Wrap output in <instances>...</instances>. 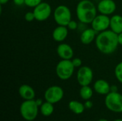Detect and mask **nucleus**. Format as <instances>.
Returning a JSON list of instances; mask_svg holds the SVG:
<instances>
[{
    "mask_svg": "<svg viewBox=\"0 0 122 121\" xmlns=\"http://www.w3.org/2000/svg\"><path fill=\"white\" fill-rule=\"evenodd\" d=\"M96 46L99 51L104 54L114 53L118 47V34L112 30L100 32L96 38Z\"/></svg>",
    "mask_w": 122,
    "mask_h": 121,
    "instance_id": "f257e3e1",
    "label": "nucleus"
},
{
    "mask_svg": "<svg viewBox=\"0 0 122 121\" xmlns=\"http://www.w3.org/2000/svg\"><path fill=\"white\" fill-rule=\"evenodd\" d=\"M76 16L80 22L90 24L97 16V7L90 0H82L76 6Z\"/></svg>",
    "mask_w": 122,
    "mask_h": 121,
    "instance_id": "f03ea898",
    "label": "nucleus"
},
{
    "mask_svg": "<svg viewBox=\"0 0 122 121\" xmlns=\"http://www.w3.org/2000/svg\"><path fill=\"white\" fill-rule=\"evenodd\" d=\"M19 111L21 117L24 120L32 121L35 120L38 116L39 105L34 99L26 100L21 104Z\"/></svg>",
    "mask_w": 122,
    "mask_h": 121,
    "instance_id": "7ed1b4c3",
    "label": "nucleus"
},
{
    "mask_svg": "<svg viewBox=\"0 0 122 121\" xmlns=\"http://www.w3.org/2000/svg\"><path fill=\"white\" fill-rule=\"evenodd\" d=\"M74 68L71 60L62 59L56 65V73L61 80H68L72 76Z\"/></svg>",
    "mask_w": 122,
    "mask_h": 121,
    "instance_id": "20e7f679",
    "label": "nucleus"
},
{
    "mask_svg": "<svg viewBox=\"0 0 122 121\" xmlns=\"http://www.w3.org/2000/svg\"><path fill=\"white\" fill-rule=\"evenodd\" d=\"M105 106L112 112L122 113V95L117 91H111L106 96Z\"/></svg>",
    "mask_w": 122,
    "mask_h": 121,
    "instance_id": "39448f33",
    "label": "nucleus"
},
{
    "mask_svg": "<svg viewBox=\"0 0 122 121\" xmlns=\"http://www.w3.org/2000/svg\"><path fill=\"white\" fill-rule=\"evenodd\" d=\"M54 19L58 25L67 26L71 20V13L70 9L65 5L58 6L54 10Z\"/></svg>",
    "mask_w": 122,
    "mask_h": 121,
    "instance_id": "423d86ee",
    "label": "nucleus"
},
{
    "mask_svg": "<svg viewBox=\"0 0 122 121\" xmlns=\"http://www.w3.org/2000/svg\"><path fill=\"white\" fill-rule=\"evenodd\" d=\"M64 97V90L58 86H53L48 88L44 93V98L46 101L51 103H56L59 102Z\"/></svg>",
    "mask_w": 122,
    "mask_h": 121,
    "instance_id": "0eeeda50",
    "label": "nucleus"
},
{
    "mask_svg": "<svg viewBox=\"0 0 122 121\" xmlns=\"http://www.w3.org/2000/svg\"><path fill=\"white\" fill-rule=\"evenodd\" d=\"M93 71L89 66L81 67L76 75V78L79 84L81 86H89L93 80Z\"/></svg>",
    "mask_w": 122,
    "mask_h": 121,
    "instance_id": "6e6552de",
    "label": "nucleus"
},
{
    "mask_svg": "<svg viewBox=\"0 0 122 121\" xmlns=\"http://www.w3.org/2000/svg\"><path fill=\"white\" fill-rule=\"evenodd\" d=\"M34 14L35 19L39 21H43L46 20L51 14V6L46 2H41L38 6L34 7Z\"/></svg>",
    "mask_w": 122,
    "mask_h": 121,
    "instance_id": "1a4fd4ad",
    "label": "nucleus"
},
{
    "mask_svg": "<svg viewBox=\"0 0 122 121\" xmlns=\"http://www.w3.org/2000/svg\"><path fill=\"white\" fill-rule=\"evenodd\" d=\"M110 26V18L107 15L100 14L97 15L93 21L92 22V27L97 32H102Z\"/></svg>",
    "mask_w": 122,
    "mask_h": 121,
    "instance_id": "9d476101",
    "label": "nucleus"
},
{
    "mask_svg": "<svg viewBox=\"0 0 122 121\" xmlns=\"http://www.w3.org/2000/svg\"><path fill=\"white\" fill-rule=\"evenodd\" d=\"M117 8V5L113 0H102L97 6L98 11L104 15H110L113 14Z\"/></svg>",
    "mask_w": 122,
    "mask_h": 121,
    "instance_id": "9b49d317",
    "label": "nucleus"
},
{
    "mask_svg": "<svg viewBox=\"0 0 122 121\" xmlns=\"http://www.w3.org/2000/svg\"><path fill=\"white\" fill-rule=\"evenodd\" d=\"M57 54L61 59L71 60L74 56V51L71 46L67 44H61L56 49Z\"/></svg>",
    "mask_w": 122,
    "mask_h": 121,
    "instance_id": "f8f14e48",
    "label": "nucleus"
},
{
    "mask_svg": "<svg viewBox=\"0 0 122 121\" xmlns=\"http://www.w3.org/2000/svg\"><path fill=\"white\" fill-rule=\"evenodd\" d=\"M94 91L101 95H107L111 92V86L109 83L103 79L97 80L94 84Z\"/></svg>",
    "mask_w": 122,
    "mask_h": 121,
    "instance_id": "ddd939ff",
    "label": "nucleus"
},
{
    "mask_svg": "<svg viewBox=\"0 0 122 121\" xmlns=\"http://www.w3.org/2000/svg\"><path fill=\"white\" fill-rule=\"evenodd\" d=\"M19 93L21 98H22L25 101L34 99L36 95L34 88L26 84H23L19 87Z\"/></svg>",
    "mask_w": 122,
    "mask_h": 121,
    "instance_id": "4468645a",
    "label": "nucleus"
},
{
    "mask_svg": "<svg viewBox=\"0 0 122 121\" xmlns=\"http://www.w3.org/2000/svg\"><path fill=\"white\" fill-rule=\"evenodd\" d=\"M68 35V29L65 26H59L54 29L52 33V37L57 42L63 41Z\"/></svg>",
    "mask_w": 122,
    "mask_h": 121,
    "instance_id": "2eb2a0df",
    "label": "nucleus"
},
{
    "mask_svg": "<svg viewBox=\"0 0 122 121\" xmlns=\"http://www.w3.org/2000/svg\"><path fill=\"white\" fill-rule=\"evenodd\" d=\"M111 30L119 34L122 32V16L120 15H114L110 18Z\"/></svg>",
    "mask_w": 122,
    "mask_h": 121,
    "instance_id": "dca6fc26",
    "label": "nucleus"
},
{
    "mask_svg": "<svg viewBox=\"0 0 122 121\" xmlns=\"http://www.w3.org/2000/svg\"><path fill=\"white\" fill-rule=\"evenodd\" d=\"M96 31L92 29H85L81 34L80 39L82 44H91L95 39L96 36Z\"/></svg>",
    "mask_w": 122,
    "mask_h": 121,
    "instance_id": "f3484780",
    "label": "nucleus"
},
{
    "mask_svg": "<svg viewBox=\"0 0 122 121\" xmlns=\"http://www.w3.org/2000/svg\"><path fill=\"white\" fill-rule=\"evenodd\" d=\"M69 108L74 114L79 115L84 113L85 110V106L77 101H71L69 103Z\"/></svg>",
    "mask_w": 122,
    "mask_h": 121,
    "instance_id": "a211bd4d",
    "label": "nucleus"
},
{
    "mask_svg": "<svg viewBox=\"0 0 122 121\" xmlns=\"http://www.w3.org/2000/svg\"><path fill=\"white\" fill-rule=\"evenodd\" d=\"M54 111V108L53 106V103L46 101L40 106V112L44 116H51Z\"/></svg>",
    "mask_w": 122,
    "mask_h": 121,
    "instance_id": "6ab92c4d",
    "label": "nucleus"
},
{
    "mask_svg": "<svg viewBox=\"0 0 122 121\" xmlns=\"http://www.w3.org/2000/svg\"><path fill=\"white\" fill-rule=\"evenodd\" d=\"M79 94L82 99L88 101L93 96V90L92 89V88L89 86H81L80 91H79Z\"/></svg>",
    "mask_w": 122,
    "mask_h": 121,
    "instance_id": "aec40b11",
    "label": "nucleus"
},
{
    "mask_svg": "<svg viewBox=\"0 0 122 121\" xmlns=\"http://www.w3.org/2000/svg\"><path fill=\"white\" fill-rule=\"evenodd\" d=\"M114 73L117 79L122 83V61L117 65L114 70Z\"/></svg>",
    "mask_w": 122,
    "mask_h": 121,
    "instance_id": "412c9836",
    "label": "nucleus"
},
{
    "mask_svg": "<svg viewBox=\"0 0 122 121\" xmlns=\"http://www.w3.org/2000/svg\"><path fill=\"white\" fill-rule=\"evenodd\" d=\"M40 3H41V0H25L24 4L29 7H36Z\"/></svg>",
    "mask_w": 122,
    "mask_h": 121,
    "instance_id": "4be33fe9",
    "label": "nucleus"
},
{
    "mask_svg": "<svg viewBox=\"0 0 122 121\" xmlns=\"http://www.w3.org/2000/svg\"><path fill=\"white\" fill-rule=\"evenodd\" d=\"M24 18L26 19V21H32L34 19H35V16H34V12H31V11H29L27 12L25 16H24Z\"/></svg>",
    "mask_w": 122,
    "mask_h": 121,
    "instance_id": "5701e85b",
    "label": "nucleus"
},
{
    "mask_svg": "<svg viewBox=\"0 0 122 121\" xmlns=\"http://www.w3.org/2000/svg\"><path fill=\"white\" fill-rule=\"evenodd\" d=\"M67 27H68V29H70V30H75V29H77L78 24H77V23H76L75 21L71 20V21H70V22L69 23V24L67 25Z\"/></svg>",
    "mask_w": 122,
    "mask_h": 121,
    "instance_id": "b1692460",
    "label": "nucleus"
},
{
    "mask_svg": "<svg viewBox=\"0 0 122 121\" xmlns=\"http://www.w3.org/2000/svg\"><path fill=\"white\" fill-rule=\"evenodd\" d=\"M72 63H73V65L74 66L75 68H77V67H80L81 66V63H82V61L80 58H74L73 60H71Z\"/></svg>",
    "mask_w": 122,
    "mask_h": 121,
    "instance_id": "393cba45",
    "label": "nucleus"
},
{
    "mask_svg": "<svg viewBox=\"0 0 122 121\" xmlns=\"http://www.w3.org/2000/svg\"><path fill=\"white\" fill-rule=\"evenodd\" d=\"M13 1L16 6H21L22 4H25V0H13Z\"/></svg>",
    "mask_w": 122,
    "mask_h": 121,
    "instance_id": "a878e982",
    "label": "nucleus"
},
{
    "mask_svg": "<svg viewBox=\"0 0 122 121\" xmlns=\"http://www.w3.org/2000/svg\"><path fill=\"white\" fill-rule=\"evenodd\" d=\"M118 41H119V44L122 46V32L118 34Z\"/></svg>",
    "mask_w": 122,
    "mask_h": 121,
    "instance_id": "bb28decb",
    "label": "nucleus"
},
{
    "mask_svg": "<svg viewBox=\"0 0 122 121\" xmlns=\"http://www.w3.org/2000/svg\"><path fill=\"white\" fill-rule=\"evenodd\" d=\"M9 1V0H0V4L2 5V4H6L7 2Z\"/></svg>",
    "mask_w": 122,
    "mask_h": 121,
    "instance_id": "cd10ccee",
    "label": "nucleus"
},
{
    "mask_svg": "<svg viewBox=\"0 0 122 121\" xmlns=\"http://www.w3.org/2000/svg\"><path fill=\"white\" fill-rule=\"evenodd\" d=\"M107 121V119H101V120H99V121Z\"/></svg>",
    "mask_w": 122,
    "mask_h": 121,
    "instance_id": "c85d7f7f",
    "label": "nucleus"
},
{
    "mask_svg": "<svg viewBox=\"0 0 122 121\" xmlns=\"http://www.w3.org/2000/svg\"><path fill=\"white\" fill-rule=\"evenodd\" d=\"M122 121V119H117V120H115V121Z\"/></svg>",
    "mask_w": 122,
    "mask_h": 121,
    "instance_id": "c756f323",
    "label": "nucleus"
},
{
    "mask_svg": "<svg viewBox=\"0 0 122 121\" xmlns=\"http://www.w3.org/2000/svg\"><path fill=\"white\" fill-rule=\"evenodd\" d=\"M80 1H82V0H80Z\"/></svg>",
    "mask_w": 122,
    "mask_h": 121,
    "instance_id": "7c9ffc66",
    "label": "nucleus"
}]
</instances>
